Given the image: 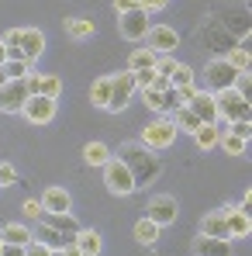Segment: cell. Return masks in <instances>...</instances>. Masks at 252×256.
Listing matches in <instances>:
<instances>
[{"label":"cell","instance_id":"74e56055","mask_svg":"<svg viewBox=\"0 0 252 256\" xmlns=\"http://www.w3.org/2000/svg\"><path fill=\"white\" fill-rule=\"evenodd\" d=\"M169 0H138V7L145 10V14H159V10H166Z\"/></svg>","mask_w":252,"mask_h":256},{"label":"cell","instance_id":"ba28073f","mask_svg":"<svg viewBox=\"0 0 252 256\" xmlns=\"http://www.w3.org/2000/svg\"><path fill=\"white\" fill-rule=\"evenodd\" d=\"M149 14L142 10V7H135V10H128V14H118V32H121V38L128 42H142L145 35H149Z\"/></svg>","mask_w":252,"mask_h":256},{"label":"cell","instance_id":"e575fe53","mask_svg":"<svg viewBox=\"0 0 252 256\" xmlns=\"http://www.w3.org/2000/svg\"><path fill=\"white\" fill-rule=\"evenodd\" d=\"M228 135H235V138H246L249 142V135H252V125L249 122H228V128H225Z\"/></svg>","mask_w":252,"mask_h":256},{"label":"cell","instance_id":"e0dca14e","mask_svg":"<svg viewBox=\"0 0 252 256\" xmlns=\"http://www.w3.org/2000/svg\"><path fill=\"white\" fill-rule=\"evenodd\" d=\"M31 239L35 242H42L45 250H62V246H69L73 239H66L59 228H52V225H45V222H38V228H31Z\"/></svg>","mask_w":252,"mask_h":256},{"label":"cell","instance_id":"60d3db41","mask_svg":"<svg viewBox=\"0 0 252 256\" xmlns=\"http://www.w3.org/2000/svg\"><path fill=\"white\" fill-rule=\"evenodd\" d=\"M48 253H52V250H45L42 242H35V239L24 246V256H48Z\"/></svg>","mask_w":252,"mask_h":256},{"label":"cell","instance_id":"4316f807","mask_svg":"<svg viewBox=\"0 0 252 256\" xmlns=\"http://www.w3.org/2000/svg\"><path fill=\"white\" fill-rule=\"evenodd\" d=\"M156 59H159V56H156L152 48H135V52L128 56V70H131V73H138V70H156Z\"/></svg>","mask_w":252,"mask_h":256},{"label":"cell","instance_id":"4dcf8cb0","mask_svg":"<svg viewBox=\"0 0 252 256\" xmlns=\"http://www.w3.org/2000/svg\"><path fill=\"white\" fill-rule=\"evenodd\" d=\"M225 59H228V62H232V66L239 70V73H249V70H252V59H249V42L235 45V48H232V52H228Z\"/></svg>","mask_w":252,"mask_h":256},{"label":"cell","instance_id":"d6a6232c","mask_svg":"<svg viewBox=\"0 0 252 256\" xmlns=\"http://www.w3.org/2000/svg\"><path fill=\"white\" fill-rule=\"evenodd\" d=\"M218 146L225 149V156H246V149H249V142H246V138H235V135H228V132L218 138Z\"/></svg>","mask_w":252,"mask_h":256},{"label":"cell","instance_id":"277c9868","mask_svg":"<svg viewBox=\"0 0 252 256\" xmlns=\"http://www.w3.org/2000/svg\"><path fill=\"white\" fill-rule=\"evenodd\" d=\"M145 218H149L152 225H159V228L176 225V218H180V204H176V198H173V194H156V198H149V204H145Z\"/></svg>","mask_w":252,"mask_h":256},{"label":"cell","instance_id":"30bf717a","mask_svg":"<svg viewBox=\"0 0 252 256\" xmlns=\"http://www.w3.org/2000/svg\"><path fill=\"white\" fill-rule=\"evenodd\" d=\"M142 100H145V108L156 111V114H169L173 108H180V94H176V86H166V90H152V86H145V90H142Z\"/></svg>","mask_w":252,"mask_h":256},{"label":"cell","instance_id":"ffe728a7","mask_svg":"<svg viewBox=\"0 0 252 256\" xmlns=\"http://www.w3.org/2000/svg\"><path fill=\"white\" fill-rule=\"evenodd\" d=\"M201 236H211V239H228L225 208H218V212H208V214H204V222H201Z\"/></svg>","mask_w":252,"mask_h":256},{"label":"cell","instance_id":"ee69618b","mask_svg":"<svg viewBox=\"0 0 252 256\" xmlns=\"http://www.w3.org/2000/svg\"><path fill=\"white\" fill-rule=\"evenodd\" d=\"M0 256H24V246H10V242H3Z\"/></svg>","mask_w":252,"mask_h":256},{"label":"cell","instance_id":"5b68a950","mask_svg":"<svg viewBox=\"0 0 252 256\" xmlns=\"http://www.w3.org/2000/svg\"><path fill=\"white\" fill-rule=\"evenodd\" d=\"M239 76V70L228 62V59H211L208 70H204V84H208V94H221V90H232Z\"/></svg>","mask_w":252,"mask_h":256},{"label":"cell","instance_id":"7c38bea8","mask_svg":"<svg viewBox=\"0 0 252 256\" xmlns=\"http://www.w3.org/2000/svg\"><path fill=\"white\" fill-rule=\"evenodd\" d=\"M24 86H28L31 97H48V100H59V94H62V80L59 76H45V73H28Z\"/></svg>","mask_w":252,"mask_h":256},{"label":"cell","instance_id":"f1b7e54d","mask_svg":"<svg viewBox=\"0 0 252 256\" xmlns=\"http://www.w3.org/2000/svg\"><path fill=\"white\" fill-rule=\"evenodd\" d=\"M135 239H138L142 246H156V239H159V225H152L149 218H138V222H135Z\"/></svg>","mask_w":252,"mask_h":256},{"label":"cell","instance_id":"7a4b0ae2","mask_svg":"<svg viewBox=\"0 0 252 256\" xmlns=\"http://www.w3.org/2000/svg\"><path fill=\"white\" fill-rule=\"evenodd\" d=\"M176 135H180V132H176V125L169 122V114H159L152 125L142 128V138H138V142H142L145 149L159 152V149H169V146L176 142Z\"/></svg>","mask_w":252,"mask_h":256},{"label":"cell","instance_id":"1f68e13d","mask_svg":"<svg viewBox=\"0 0 252 256\" xmlns=\"http://www.w3.org/2000/svg\"><path fill=\"white\" fill-rule=\"evenodd\" d=\"M0 70H3L7 80H24V76L31 73V62H24V59H7Z\"/></svg>","mask_w":252,"mask_h":256},{"label":"cell","instance_id":"83f0119b","mask_svg":"<svg viewBox=\"0 0 252 256\" xmlns=\"http://www.w3.org/2000/svg\"><path fill=\"white\" fill-rule=\"evenodd\" d=\"M90 100H93V108H104V111H107V100H111V76L93 80V86H90Z\"/></svg>","mask_w":252,"mask_h":256},{"label":"cell","instance_id":"8d00e7d4","mask_svg":"<svg viewBox=\"0 0 252 256\" xmlns=\"http://www.w3.org/2000/svg\"><path fill=\"white\" fill-rule=\"evenodd\" d=\"M14 180H17V170L10 163H0V187H10Z\"/></svg>","mask_w":252,"mask_h":256},{"label":"cell","instance_id":"4fadbf2b","mask_svg":"<svg viewBox=\"0 0 252 256\" xmlns=\"http://www.w3.org/2000/svg\"><path fill=\"white\" fill-rule=\"evenodd\" d=\"M21 114H24L31 125H48V122L55 118V100H48V97H28L24 108H21Z\"/></svg>","mask_w":252,"mask_h":256},{"label":"cell","instance_id":"c3c4849f","mask_svg":"<svg viewBox=\"0 0 252 256\" xmlns=\"http://www.w3.org/2000/svg\"><path fill=\"white\" fill-rule=\"evenodd\" d=\"M3 80H7V76H3V70H0V86H3Z\"/></svg>","mask_w":252,"mask_h":256},{"label":"cell","instance_id":"8fae6325","mask_svg":"<svg viewBox=\"0 0 252 256\" xmlns=\"http://www.w3.org/2000/svg\"><path fill=\"white\" fill-rule=\"evenodd\" d=\"M145 38H149V45H145V48H152L156 56H169V52L180 45V35H176V28H169V24H152Z\"/></svg>","mask_w":252,"mask_h":256},{"label":"cell","instance_id":"9c48e42d","mask_svg":"<svg viewBox=\"0 0 252 256\" xmlns=\"http://www.w3.org/2000/svg\"><path fill=\"white\" fill-rule=\"evenodd\" d=\"M28 97L31 94H28L24 80H3V86H0V114H21Z\"/></svg>","mask_w":252,"mask_h":256},{"label":"cell","instance_id":"7dc6e473","mask_svg":"<svg viewBox=\"0 0 252 256\" xmlns=\"http://www.w3.org/2000/svg\"><path fill=\"white\" fill-rule=\"evenodd\" d=\"M48 256H66V253H62V250H52V253H48Z\"/></svg>","mask_w":252,"mask_h":256},{"label":"cell","instance_id":"603a6c76","mask_svg":"<svg viewBox=\"0 0 252 256\" xmlns=\"http://www.w3.org/2000/svg\"><path fill=\"white\" fill-rule=\"evenodd\" d=\"M73 242H76V250L83 256H100V246H104L100 242V232H93V228H80Z\"/></svg>","mask_w":252,"mask_h":256},{"label":"cell","instance_id":"cb8c5ba5","mask_svg":"<svg viewBox=\"0 0 252 256\" xmlns=\"http://www.w3.org/2000/svg\"><path fill=\"white\" fill-rule=\"evenodd\" d=\"M83 160L90 163V166H107V163L114 160V152H111L104 142H86L83 146Z\"/></svg>","mask_w":252,"mask_h":256},{"label":"cell","instance_id":"b9f144b4","mask_svg":"<svg viewBox=\"0 0 252 256\" xmlns=\"http://www.w3.org/2000/svg\"><path fill=\"white\" fill-rule=\"evenodd\" d=\"M197 90H201V86H194V84H187V86H176V94H180V104H187V100H190V97H194Z\"/></svg>","mask_w":252,"mask_h":256},{"label":"cell","instance_id":"d590c367","mask_svg":"<svg viewBox=\"0 0 252 256\" xmlns=\"http://www.w3.org/2000/svg\"><path fill=\"white\" fill-rule=\"evenodd\" d=\"M152 80H156V70H138V73H135V90L152 86Z\"/></svg>","mask_w":252,"mask_h":256},{"label":"cell","instance_id":"681fc988","mask_svg":"<svg viewBox=\"0 0 252 256\" xmlns=\"http://www.w3.org/2000/svg\"><path fill=\"white\" fill-rule=\"evenodd\" d=\"M0 250H3V239H0Z\"/></svg>","mask_w":252,"mask_h":256},{"label":"cell","instance_id":"7bdbcfd3","mask_svg":"<svg viewBox=\"0 0 252 256\" xmlns=\"http://www.w3.org/2000/svg\"><path fill=\"white\" fill-rule=\"evenodd\" d=\"M138 7V0H114V10L118 14H128V10H135Z\"/></svg>","mask_w":252,"mask_h":256},{"label":"cell","instance_id":"8992f818","mask_svg":"<svg viewBox=\"0 0 252 256\" xmlns=\"http://www.w3.org/2000/svg\"><path fill=\"white\" fill-rule=\"evenodd\" d=\"M104 184H107V190L111 194H118V198H128V194H135L138 187H135V180H131V173L121 160H111L107 166H104Z\"/></svg>","mask_w":252,"mask_h":256},{"label":"cell","instance_id":"d6986e66","mask_svg":"<svg viewBox=\"0 0 252 256\" xmlns=\"http://www.w3.org/2000/svg\"><path fill=\"white\" fill-rule=\"evenodd\" d=\"M45 48V35L38 28H21V56L31 62V59H38Z\"/></svg>","mask_w":252,"mask_h":256},{"label":"cell","instance_id":"f6af8a7d","mask_svg":"<svg viewBox=\"0 0 252 256\" xmlns=\"http://www.w3.org/2000/svg\"><path fill=\"white\" fill-rule=\"evenodd\" d=\"M62 253H66V256H83L80 250H76V242H69V246H62Z\"/></svg>","mask_w":252,"mask_h":256},{"label":"cell","instance_id":"7402d4cb","mask_svg":"<svg viewBox=\"0 0 252 256\" xmlns=\"http://www.w3.org/2000/svg\"><path fill=\"white\" fill-rule=\"evenodd\" d=\"M0 239L10 242V246H28V242H31V228H28L24 222H7V225L0 228Z\"/></svg>","mask_w":252,"mask_h":256},{"label":"cell","instance_id":"2e32d148","mask_svg":"<svg viewBox=\"0 0 252 256\" xmlns=\"http://www.w3.org/2000/svg\"><path fill=\"white\" fill-rule=\"evenodd\" d=\"M38 222L52 225V228H59L66 239H76V232H80V222H76L69 212H42V218H38Z\"/></svg>","mask_w":252,"mask_h":256},{"label":"cell","instance_id":"ab89813d","mask_svg":"<svg viewBox=\"0 0 252 256\" xmlns=\"http://www.w3.org/2000/svg\"><path fill=\"white\" fill-rule=\"evenodd\" d=\"M0 42L7 45V48H17V45H21V28H10V32H7Z\"/></svg>","mask_w":252,"mask_h":256},{"label":"cell","instance_id":"f546056e","mask_svg":"<svg viewBox=\"0 0 252 256\" xmlns=\"http://www.w3.org/2000/svg\"><path fill=\"white\" fill-rule=\"evenodd\" d=\"M218 138H221V135H218V128H214V125H204V122H201V125L194 128V142H197V149H214Z\"/></svg>","mask_w":252,"mask_h":256},{"label":"cell","instance_id":"3957f363","mask_svg":"<svg viewBox=\"0 0 252 256\" xmlns=\"http://www.w3.org/2000/svg\"><path fill=\"white\" fill-rule=\"evenodd\" d=\"M214 108L221 122H249V97H242L239 90H221L214 94Z\"/></svg>","mask_w":252,"mask_h":256},{"label":"cell","instance_id":"484cf974","mask_svg":"<svg viewBox=\"0 0 252 256\" xmlns=\"http://www.w3.org/2000/svg\"><path fill=\"white\" fill-rule=\"evenodd\" d=\"M93 18H69L66 21V35L69 38H76V42H86V38H93Z\"/></svg>","mask_w":252,"mask_h":256},{"label":"cell","instance_id":"bcb514c9","mask_svg":"<svg viewBox=\"0 0 252 256\" xmlns=\"http://www.w3.org/2000/svg\"><path fill=\"white\" fill-rule=\"evenodd\" d=\"M3 62H7V45L0 42V66H3Z\"/></svg>","mask_w":252,"mask_h":256},{"label":"cell","instance_id":"ac0fdd59","mask_svg":"<svg viewBox=\"0 0 252 256\" xmlns=\"http://www.w3.org/2000/svg\"><path fill=\"white\" fill-rule=\"evenodd\" d=\"M194 256H232V239L201 236V239H194Z\"/></svg>","mask_w":252,"mask_h":256},{"label":"cell","instance_id":"f35d334b","mask_svg":"<svg viewBox=\"0 0 252 256\" xmlns=\"http://www.w3.org/2000/svg\"><path fill=\"white\" fill-rule=\"evenodd\" d=\"M21 212H24V218L38 222V218H42V201H24V208H21Z\"/></svg>","mask_w":252,"mask_h":256},{"label":"cell","instance_id":"52a82bcc","mask_svg":"<svg viewBox=\"0 0 252 256\" xmlns=\"http://www.w3.org/2000/svg\"><path fill=\"white\" fill-rule=\"evenodd\" d=\"M135 97V73L125 70V73H111V100H107V111H125V104Z\"/></svg>","mask_w":252,"mask_h":256},{"label":"cell","instance_id":"9a60e30c","mask_svg":"<svg viewBox=\"0 0 252 256\" xmlns=\"http://www.w3.org/2000/svg\"><path fill=\"white\" fill-rule=\"evenodd\" d=\"M225 225H228V239H249L252 232L249 212H239V208H225Z\"/></svg>","mask_w":252,"mask_h":256},{"label":"cell","instance_id":"836d02e7","mask_svg":"<svg viewBox=\"0 0 252 256\" xmlns=\"http://www.w3.org/2000/svg\"><path fill=\"white\" fill-rule=\"evenodd\" d=\"M169 84H173V86L194 84V70H190L187 62H176V66H173V73H169Z\"/></svg>","mask_w":252,"mask_h":256},{"label":"cell","instance_id":"5bb4252c","mask_svg":"<svg viewBox=\"0 0 252 256\" xmlns=\"http://www.w3.org/2000/svg\"><path fill=\"white\" fill-rule=\"evenodd\" d=\"M187 108L197 114V122H204V125H214L218 122V108H214V94L208 90H197L190 100H187Z\"/></svg>","mask_w":252,"mask_h":256},{"label":"cell","instance_id":"6da1fadb","mask_svg":"<svg viewBox=\"0 0 252 256\" xmlns=\"http://www.w3.org/2000/svg\"><path fill=\"white\" fill-rule=\"evenodd\" d=\"M114 160H121L135 180V187H149L159 173H163V163L152 149H145L142 142H121V149L114 152Z\"/></svg>","mask_w":252,"mask_h":256},{"label":"cell","instance_id":"d4e9b609","mask_svg":"<svg viewBox=\"0 0 252 256\" xmlns=\"http://www.w3.org/2000/svg\"><path fill=\"white\" fill-rule=\"evenodd\" d=\"M169 122L176 125V132H190V135H194V128L201 125V122H197V114H194V111H190L187 104L173 108V111H169Z\"/></svg>","mask_w":252,"mask_h":256},{"label":"cell","instance_id":"44dd1931","mask_svg":"<svg viewBox=\"0 0 252 256\" xmlns=\"http://www.w3.org/2000/svg\"><path fill=\"white\" fill-rule=\"evenodd\" d=\"M73 208V198H69V190H62V187H48L42 194V212H69Z\"/></svg>","mask_w":252,"mask_h":256}]
</instances>
